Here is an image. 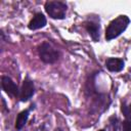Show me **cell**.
<instances>
[{"mask_svg": "<svg viewBox=\"0 0 131 131\" xmlns=\"http://www.w3.org/2000/svg\"><path fill=\"white\" fill-rule=\"evenodd\" d=\"M129 23H130V19L126 15H120L117 18L113 19L105 30V39L110 41L120 36L127 29Z\"/></svg>", "mask_w": 131, "mask_h": 131, "instance_id": "6da1fadb", "label": "cell"}, {"mask_svg": "<svg viewBox=\"0 0 131 131\" xmlns=\"http://www.w3.org/2000/svg\"><path fill=\"white\" fill-rule=\"evenodd\" d=\"M45 10L51 18L63 19L66 17L67 5L60 1H47L45 3Z\"/></svg>", "mask_w": 131, "mask_h": 131, "instance_id": "7a4b0ae2", "label": "cell"}, {"mask_svg": "<svg viewBox=\"0 0 131 131\" xmlns=\"http://www.w3.org/2000/svg\"><path fill=\"white\" fill-rule=\"evenodd\" d=\"M38 54L41 60L46 63H53L58 59V51L47 42L42 43L38 47Z\"/></svg>", "mask_w": 131, "mask_h": 131, "instance_id": "3957f363", "label": "cell"}, {"mask_svg": "<svg viewBox=\"0 0 131 131\" xmlns=\"http://www.w3.org/2000/svg\"><path fill=\"white\" fill-rule=\"evenodd\" d=\"M34 91H35V88H34L33 82L31 80H29V79H26L23 82L21 88L19 90L18 97H19V99L21 101H27V100H29L33 96Z\"/></svg>", "mask_w": 131, "mask_h": 131, "instance_id": "277c9868", "label": "cell"}, {"mask_svg": "<svg viewBox=\"0 0 131 131\" xmlns=\"http://www.w3.org/2000/svg\"><path fill=\"white\" fill-rule=\"evenodd\" d=\"M1 85L3 90L10 96H16L19 95V90L17 88V85L7 76H3L1 78Z\"/></svg>", "mask_w": 131, "mask_h": 131, "instance_id": "5b68a950", "label": "cell"}, {"mask_svg": "<svg viewBox=\"0 0 131 131\" xmlns=\"http://www.w3.org/2000/svg\"><path fill=\"white\" fill-rule=\"evenodd\" d=\"M45 25H46V17L44 16V14L39 12V13H36L35 16L31 19L28 27H29L30 30L34 31V30H38V29H41V28L45 27Z\"/></svg>", "mask_w": 131, "mask_h": 131, "instance_id": "8992f818", "label": "cell"}, {"mask_svg": "<svg viewBox=\"0 0 131 131\" xmlns=\"http://www.w3.org/2000/svg\"><path fill=\"white\" fill-rule=\"evenodd\" d=\"M105 66L111 72H120L124 69V61L121 58H108L105 61Z\"/></svg>", "mask_w": 131, "mask_h": 131, "instance_id": "52a82bcc", "label": "cell"}, {"mask_svg": "<svg viewBox=\"0 0 131 131\" xmlns=\"http://www.w3.org/2000/svg\"><path fill=\"white\" fill-rule=\"evenodd\" d=\"M85 28L94 41L99 40V26L98 25H96L92 21H87V23H85Z\"/></svg>", "mask_w": 131, "mask_h": 131, "instance_id": "ba28073f", "label": "cell"}, {"mask_svg": "<svg viewBox=\"0 0 131 131\" xmlns=\"http://www.w3.org/2000/svg\"><path fill=\"white\" fill-rule=\"evenodd\" d=\"M28 118H29V110L20 112L18 114L17 118H16V121H15V128L17 130H20L26 125V123L28 121Z\"/></svg>", "mask_w": 131, "mask_h": 131, "instance_id": "9c48e42d", "label": "cell"}, {"mask_svg": "<svg viewBox=\"0 0 131 131\" xmlns=\"http://www.w3.org/2000/svg\"><path fill=\"white\" fill-rule=\"evenodd\" d=\"M122 113L125 116V121L124 123L131 125V104H122Z\"/></svg>", "mask_w": 131, "mask_h": 131, "instance_id": "30bf717a", "label": "cell"}, {"mask_svg": "<svg viewBox=\"0 0 131 131\" xmlns=\"http://www.w3.org/2000/svg\"><path fill=\"white\" fill-rule=\"evenodd\" d=\"M123 131H131V125L123 122Z\"/></svg>", "mask_w": 131, "mask_h": 131, "instance_id": "8fae6325", "label": "cell"}, {"mask_svg": "<svg viewBox=\"0 0 131 131\" xmlns=\"http://www.w3.org/2000/svg\"><path fill=\"white\" fill-rule=\"evenodd\" d=\"M54 131H62V130H61V129H59V128H56Z\"/></svg>", "mask_w": 131, "mask_h": 131, "instance_id": "7c38bea8", "label": "cell"}, {"mask_svg": "<svg viewBox=\"0 0 131 131\" xmlns=\"http://www.w3.org/2000/svg\"><path fill=\"white\" fill-rule=\"evenodd\" d=\"M98 131H105V130H102V129H101V130H98Z\"/></svg>", "mask_w": 131, "mask_h": 131, "instance_id": "4fadbf2b", "label": "cell"}]
</instances>
